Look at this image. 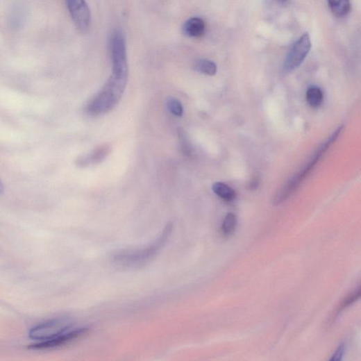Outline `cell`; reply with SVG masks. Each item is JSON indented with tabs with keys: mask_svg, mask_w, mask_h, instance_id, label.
Segmentation results:
<instances>
[{
	"mask_svg": "<svg viewBox=\"0 0 361 361\" xmlns=\"http://www.w3.org/2000/svg\"><path fill=\"white\" fill-rule=\"evenodd\" d=\"M126 83L127 80L111 75L101 92L87 103L85 112L92 116H100L111 111L121 100Z\"/></svg>",
	"mask_w": 361,
	"mask_h": 361,
	"instance_id": "obj_1",
	"label": "cell"
},
{
	"mask_svg": "<svg viewBox=\"0 0 361 361\" xmlns=\"http://www.w3.org/2000/svg\"><path fill=\"white\" fill-rule=\"evenodd\" d=\"M172 229V224H167L162 234L151 245L141 249L121 251L114 256V260L117 263L126 266L139 265L148 262L165 246L171 234Z\"/></svg>",
	"mask_w": 361,
	"mask_h": 361,
	"instance_id": "obj_2",
	"label": "cell"
},
{
	"mask_svg": "<svg viewBox=\"0 0 361 361\" xmlns=\"http://www.w3.org/2000/svg\"><path fill=\"white\" fill-rule=\"evenodd\" d=\"M342 129V128L339 127V128H338L332 135V137L328 140V141H327L323 146H321L317 152H315L311 160L308 162L306 166L304 167V169H303L300 172L296 174L289 180L284 188L281 190V191L275 198L274 203L276 205H279L285 202L296 190V189L304 180L305 177H306V176L314 167V165L318 162L326 151L337 140L338 135L340 133Z\"/></svg>",
	"mask_w": 361,
	"mask_h": 361,
	"instance_id": "obj_3",
	"label": "cell"
},
{
	"mask_svg": "<svg viewBox=\"0 0 361 361\" xmlns=\"http://www.w3.org/2000/svg\"><path fill=\"white\" fill-rule=\"evenodd\" d=\"M110 52L112 60V75L124 79L128 78V65L126 42L122 32L115 30L110 37Z\"/></svg>",
	"mask_w": 361,
	"mask_h": 361,
	"instance_id": "obj_4",
	"label": "cell"
},
{
	"mask_svg": "<svg viewBox=\"0 0 361 361\" xmlns=\"http://www.w3.org/2000/svg\"><path fill=\"white\" fill-rule=\"evenodd\" d=\"M72 328L67 319H56L33 327L29 331V337L37 342H47Z\"/></svg>",
	"mask_w": 361,
	"mask_h": 361,
	"instance_id": "obj_5",
	"label": "cell"
},
{
	"mask_svg": "<svg viewBox=\"0 0 361 361\" xmlns=\"http://www.w3.org/2000/svg\"><path fill=\"white\" fill-rule=\"evenodd\" d=\"M311 49V42L308 33L303 34L293 45L284 63V71L291 72L304 61Z\"/></svg>",
	"mask_w": 361,
	"mask_h": 361,
	"instance_id": "obj_6",
	"label": "cell"
},
{
	"mask_svg": "<svg viewBox=\"0 0 361 361\" xmlns=\"http://www.w3.org/2000/svg\"><path fill=\"white\" fill-rule=\"evenodd\" d=\"M65 3L76 28L81 32H87L92 16L85 0H65Z\"/></svg>",
	"mask_w": 361,
	"mask_h": 361,
	"instance_id": "obj_7",
	"label": "cell"
},
{
	"mask_svg": "<svg viewBox=\"0 0 361 361\" xmlns=\"http://www.w3.org/2000/svg\"><path fill=\"white\" fill-rule=\"evenodd\" d=\"M90 328L87 327L72 328L68 331L62 333L56 338L50 339L47 342H37L35 344L30 346L28 348L31 349H48L55 348L63 344H65L72 340L80 337L81 336L86 334L89 331Z\"/></svg>",
	"mask_w": 361,
	"mask_h": 361,
	"instance_id": "obj_8",
	"label": "cell"
},
{
	"mask_svg": "<svg viewBox=\"0 0 361 361\" xmlns=\"http://www.w3.org/2000/svg\"><path fill=\"white\" fill-rule=\"evenodd\" d=\"M110 151V147L108 145H103L90 154L81 157L77 160V165L81 167L87 166L89 165L99 164L102 162L108 156Z\"/></svg>",
	"mask_w": 361,
	"mask_h": 361,
	"instance_id": "obj_9",
	"label": "cell"
},
{
	"mask_svg": "<svg viewBox=\"0 0 361 361\" xmlns=\"http://www.w3.org/2000/svg\"><path fill=\"white\" fill-rule=\"evenodd\" d=\"M205 24L201 18H191L183 26L185 35L190 37H200L205 33Z\"/></svg>",
	"mask_w": 361,
	"mask_h": 361,
	"instance_id": "obj_10",
	"label": "cell"
},
{
	"mask_svg": "<svg viewBox=\"0 0 361 361\" xmlns=\"http://www.w3.org/2000/svg\"><path fill=\"white\" fill-rule=\"evenodd\" d=\"M213 192L225 201H233L237 196L233 189L222 183H216L212 186Z\"/></svg>",
	"mask_w": 361,
	"mask_h": 361,
	"instance_id": "obj_11",
	"label": "cell"
},
{
	"mask_svg": "<svg viewBox=\"0 0 361 361\" xmlns=\"http://www.w3.org/2000/svg\"><path fill=\"white\" fill-rule=\"evenodd\" d=\"M332 12L337 17H344L351 10L349 0H328Z\"/></svg>",
	"mask_w": 361,
	"mask_h": 361,
	"instance_id": "obj_12",
	"label": "cell"
},
{
	"mask_svg": "<svg viewBox=\"0 0 361 361\" xmlns=\"http://www.w3.org/2000/svg\"><path fill=\"white\" fill-rule=\"evenodd\" d=\"M324 101V94L321 89L317 86H310L306 92V101L312 108L321 106Z\"/></svg>",
	"mask_w": 361,
	"mask_h": 361,
	"instance_id": "obj_13",
	"label": "cell"
},
{
	"mask_svg": "<svg viewBox=\"0 0 361 361\" xmlns=\"http://www.w3.org/2000/svg\"><path fill=\"white\" fill-rule=\"evenodd\" d=\"M195 69L204 74L214 76L217 73V65L215 62L208 60H199L196 62Z\"/></svg>",
	"mask_w": 361,
	"mask_h": 361,
	"instance_id": "obj_14",
	"label": "cell"
},
{
	"mask_svg": "<svg viewBox=\"0 0 361 361\" xmlns=\"http://www.w3.org/2000/svg\"><path fill=\"white\" fill-rule=\"evenodd\" d=\"M237 224V219L236 215L233 213H228L227 216L225 217L221 224L223 233L226 235H232L236 230Z\"/></svg>",
	"mask_w": 361,
	"mask_h": 361,
	"instance_id": "obj_15",
	"label": "cell"
},
{
	"mask_svg": "<svg viewBox=\"0 0 361 361\" xmlns=\"http://www.w3.org/2000/svg\"><path fill=\"white\" fill-rule=\"evenodd\" d=\"M361 290L360 287L359 286L355 291H353L351 294L346 296L342 302L340 303L339 308L336 310L335 317H337V316L344 311L346 308L350 306L351 304L358 301L360 296Z\"/></svg>",
	"mask_w": 361,
	"mask_h": 361,
	"instance_id": "obj_16",
	"label": "cell"
},
{
	"mask_svg": "<svg viewBox=\"0 0 361 361\" xmlns=\"http://www.w3.org/2000/svg\"><path fill=\"white\" fill-rule=\"evenodd\" d=\"M177 134L180 144V149H182L183 154L190 156L192 154V148L187 132L185 129L179 128L177 130Z\"/></svg>",
	"mask_w": 361,
	"mask_h": 361,
	"instance_id": "obj_17",
	"label": "cell"
},
{
	"mask_svg": "<svg viewBox=\"0 0 361 361\" xmlns=\"http://www.w3.org/2000/svg\"><path fill=\"white\" fill-rule=\"evenodd\" d=\"M167 108L169 112L176 117H182L183 115V106L182 103L176 99H170L168 100Z\"/></svg>",
	"mask_w": 361,
	"mask_h": 361,
	"instance_id": "obj_18",
	"label": "cell"
},
{
	"mask_svg": "<svg viewBox=\"0 0 361 361\" xmlns=\"http://www.w3.org/2000/svg\"><path fill=\"white\" fill-rule=\"evenodd\" d=\"M344 351H345V345H344V344H341L337 349L335 353L333 355L332 358H330V360H342Z\"/></svg>",
	"mask_w": 361,
	"mask_h": 361,
	"instance_id": "obj_19",
	"label": "cell"
},
{
	"mask_svg": "<svg viewBox=\"0 0 361 361\" xmlns=\"http://www.w3.org/2000/svg\"><path fill=\"white\" fill-rule=\"evenodd\" d=\"M258 186V180L257 179H253L250 184V189L255 190Z\"/></svg>",
	"mask_w": 361,
	"mask_h": 361,
	"instance_id": "obj_20",
	"label": "cell"
},
{
	"mask_svg": "<svg viewBox=\"0 0 361 361\" xmlns=\"http://www.w3.org/2000/svg\"><path fill=\"white\" fill-rule=\"evenodd\" d=\"M5 192L4 185L2 182V180L0 179V195H2Z\"/></svg>",
	"mask_w": 361,
	"mask_h": 361,
	"instance_id": "obj_21",
	"label": "cell"
},
{
	"mask_svg": "<svg viewBox=\"0 0 361 361\" xmlns=\"http://www.w3.org/2000/svg\"><path fill=\"white\" fill-rule=\"evenodd\" d=\"M283 1H286V0H283Z\"/></svg>",
	"mask_w": 361,
	"mask_h": 361,
	"instance_id": "obj_22",
	"label": "cell"
}]
</instances>
